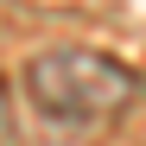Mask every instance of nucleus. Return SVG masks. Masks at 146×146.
<instances>
[{
  "instance_id": "2",
  "label": "nucleus",
  "mask_w": 146,
  "mask_h": 146,
  "mask_svg": "<svg viewBox=\"0 0 146 146\" xmlns=\"http://www.w3.org/2000/svg\"><path fill=\"white\" fill-rule=\"evenodd\" d=\"M0 133H7V89H0Z\"/></svg>"
},
{
  "instance_id": "1",
  "label": "nucleus",
  "mask_w": 146,
  "mask_h": 146,
  "mask_svg": "<svg viewBox=\"0 0 146 146\" xmlns=\"http://www.w3.org/2000/svg\"><path fill=\"white\" fill-rule=\"evenodd\" d=\"M26 95L44 121H64V127H102V121L127 114L140 76L108 51H89V44H51L26 64Z\"/></svg>"
}]
</instances>
